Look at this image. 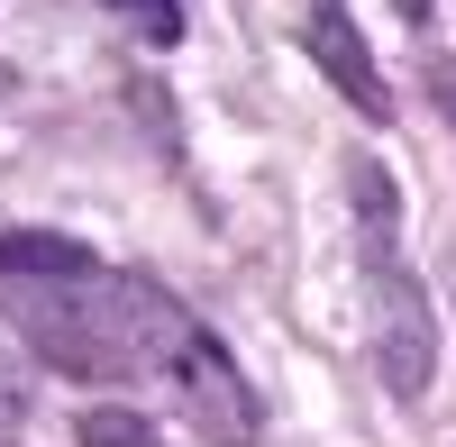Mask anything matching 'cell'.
I'll return each mask as SVG.
<instances>
[{"label":"cell","instance_id":"6da1fadb","mask_svg":"<svg viewBox=\"0 0 456 447\" xmlns=\"http://www.w3.org/2000/svg\"><path fill=\"white\" fill-rule=\"evenodd\" d=\"M19 329L37 347H46L55 365H73V375H137V365H165L183 311L165 302L156 283H101V292H46V302H10Z\"/></svg>","mask_w":456,"mask_h":447},{"label":"cell","instance_id":"7a4b0ae2","mask_svg":"<svg viewBox=\"0 0 456 447\" xmlns=\"http://www.w3.org/2000/svg\"><path fill=\"white\" fill-rule=\"evenodd\" d=\"M156 375L174 384L183 420H192L210 447H247V438H256V393H247V375H238V356H228L201 320H183V329H174V347H165Z\"/></svg>","mask_w":456,"mask_h":447},{"label":"cell","instance_id":"3957f363","mask_svg":"<svg viewBox=\"0 0 456 447\" xmlns=\"http://www.w3.org/2000/svg\"><path fill=\"white\" fill-rule=\"evenodd\" d=\"M374 375L393 384V402H420L438 375V320H429V292L374 265Z\"/></svg>","mask_w":456,"mask_h":447},{"label":"cell","instance_id":"277c9868","mask_svg":"<svg viewBox=\"0 0 456 447\" xmlns=\"http://www.w3.org/2000/svg\"><path fill=\"white\" fill-rule=\"evenodd\" d=\"M301 46H311V64L329 73L338 92H347L365 119H384L393 110V92H384V73H374V55H365V37H356V19L338 10V0H311L301 10Z\"/></svg>","mask_w":456,"mask_h":447},{"label":"cell","instance_id":"5b68a950","mask_svg":"<svg viewBox=\"0 0 456 447\" xmlns=\"http://www.w3.org/2000/svg\"><path fill=\"white\" fill-rule=\"evenodd\" d=\"M28 274H46V283H92V247L64 238V229H10V238H0V283H28Z\"/></svg>","mask_w":456,"mask_h":447},{"label":"cell","instance_id":"8992f818","mask_svg":"<svg viewBox=\"0 0 456 447\" xmlns=\"http://www.w3.org/2000/svg\"><path fill=\"white\" fill-rule=\"evenodd\" d=\"M347 192H356V219H365V256H374V265H393V183H384V165H374V156H356L347 165Z\"/></svg>","mask_w":456,"mask_h":447},{"label":"cell","instance_id":"52a82bcc","mask_svg":"<svg viewBox=\"0 0 456 447\" xmlns=\"http://www.w3.org/2000/svg\"><path fill=\"white\" fill-rule=\"evenodd\" d=\"M83 447H165V438H156V420L110 411V402H101V411H83Z\"/></svg>","mask_w":456,"mask_h":447},{"label":"cell","instance_id":"ba28073f","mask_svg":"<svg viewBox=\"0 0 456 447\" xmlns=\"http://www.w3.org/2000/svg\"><path fill=\"white\" fill-rule=\"evenodd\" d=\"M110 10H128L156 46H174V37H183V10H174V0H110Z\"/></svg>","mask_w":456,"mask_h":447},{"label":"cell","instance_id":"9c48e42d","mask_svg":"<svg viewBox=\"0 0 456 447\" xmlns=\"http://www.w3.org/2000/svg\"><path fill=\"white\" fill-rule=\"evenodd\" d=\"M19 429H28V384L0 375V438H19Z\"/></svg>","mask_w":456,"mask_h":447},{"label":"cell","instance_id":"30bf717a","mask_svg":"<svg viewBox=\"0 0 456 447\" xmlns=\"http://www.w3.org/2000/svg\"><path fill=\"white\" fill-rule=\"evenodd\" d=\"M402 10H411V19H429V0H402Z\"/></svg>","mask_w":456,"mask_h":447}]
</instances>
